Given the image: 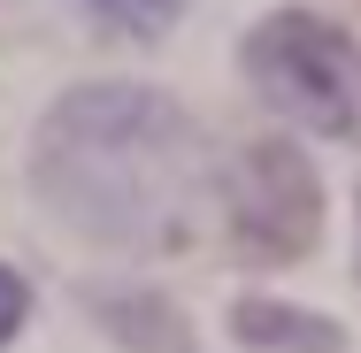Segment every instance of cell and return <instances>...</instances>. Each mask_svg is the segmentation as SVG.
<instances>
[{
	"mask_svg": "<svg viewBox=\"0 0 361 353\" xmlns=\"http://www.w3.org/2000/svg\"><path fill=\"white\" fill-rule=\"evenodd\" d=\"M31 177L77 230L108 246H185L216 185L192 116L139 85L70 92L39 131Z\"/></svg>",
	"mask_w": 361,
	"mask_h": 353,
	"instance_id": "cell-1",
	"label": "cell"
},
{
	"mask_svg": "<svg viewBox=\"0 0 361 353\" xmlns=\"http://www.w3.org/2000/svg\"><path fill=\"white\" fill-rule=\"evenodd\" d=\"M246 77L262 100L323 131V139H361V47L323 23V16H269L246 39Z\"/></svg>",
	"mask_w": 361,
	"mask_h": 353,
	"instance_id": "cell-2",
	"label": "cell"
},
{
	"mask_svg": "<svg viewBox=\"0 0 361 353\" xmlns=\"http://www.w3.org/2000/svg\"><path fill=\"white\" fill-rule=\"evenodd\" d=\"M223 192H231V238L254 261H292L323 230V185L300 161V146H285V139H254L231 161Z\"/></svg>",
	"mask_w": 361,
	"mask_h": 353,
	"instance_id": "cell-3",
	"label": "cell"
},
{
	"mask_svg": "<svg viewBox=\"0 0 361 353\" xmlns=\"http://www.w3.org/2000/svg\"><path fill=\"white\" fill-rule=\"evenodd\" d=\"M231 330H238L246 346H262V353H346L338 323L300 315V307H285V299H238Z\"/></svg>",
	"mask_w": 361,
	"mask_h": 353,
	"instance_id": "cell-4",
	"label": "cell"
},
{
	"mask_svg": "<svg viewBox=\"0 0 361 353\" xmlns=\"http://www.w3.org/2000/svg\"><path fill=\"white\" fill-rule=\"evenodd\" d=\"M23 315H31V292H23V277H16V269H0V346L23 330Z\"/></svg>",
	"mask_w": 361,
	"mask_h": 353,
	"instance_id": "cell-5",
	"label": "cell"
},
{
	"mask_svg": "<svg viewBox=\"0 0 361 353\" xmlns=\"http://www.w3.org/2000/svg\"><path fill=\"white\" fill-rule=\"evenodd\" d=\"M108 8H123V16H131V23H139V31H154V16H161V8H169V0H108Z\"/></svg>",
	"mask_w": 361,
	"mask_h": 353,
	"instance_id": "cell-6",
	"label": "cell"
}]
</instances>
